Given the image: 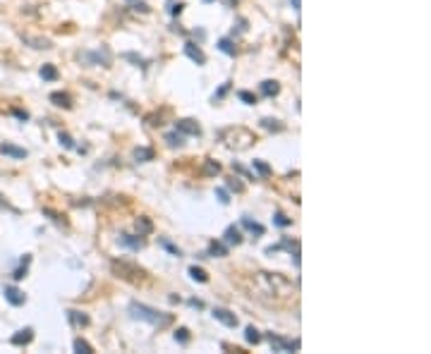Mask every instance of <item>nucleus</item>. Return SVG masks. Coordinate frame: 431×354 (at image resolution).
Returning <instances> with one entry per match:
<instances>
[{"label": "nucleus", "mask_w": 431, "mask_h": 354, "mask_svg": "<svg viewBox=\"0 0 431 354\" xmlns=\"http://www.w3.org/2000/svg\"><path fill=\"white\" fill-rule=\"evenodd\" d=\"M127 311L134 321H144V323H149V326H154V328H165L173 323V316L170 314H163V311L154 309V307H147L141 301H132L127 307Z\"/></svg>", "instance_id": "obj_1"}, {"label": "nucleus", "mask_w": 431, "mask_h": 354, "mask_svg": "<svg viewBox=\"0 0 431 354\" xmlns=\"http://www.w3.org/2000/svg\"><path fill=\"white\" fill-rule=\"evenodd\" d=\"M110 271L115 273L118 278H122V280H129V282H137L141 280L147 273H144V268H139L137 264H129V261H110Z\"/></svg>", "instance_id": "obj_2"}, {"label": "nucleus", "mask_w": 431, "mask_h": 354, "mask_svg": "<svg viewBox=\"0 0 431 354\" xmlns=\"http://www.w3.org/2000/svg\"><path fill=\"white\" fill-rule=\"evenodd\" d=\"M268 342H271V349L273 352H297L300 349V340H285L283 335H278V333H268Z\"/></svg>", "instance_id": "obj_3"}, {"label": "nucleus", "mask_w": 431, "mask_h": 354, "mask_svg": "<svg viewBox=\"0 0 431 354\" xmlns=\"http://www.w3.org/2000/svg\"><path fill=\"white\" fill-rule=\"evenodd\" d=\"M79 58L89 65H103V67H108L110 65V50L106 48V45L99 48V50H91V53H82Z\"/></svg>", "instance_id": "obj_4"}, {"label": "nucleus", "mask_w": 431, "mask_h": 354, "mask_svg": "<svg viewBox=\"0 0 431 354\" xmlns=\"http://www.w3.org/2000/svg\"><path fill=\"white\" fill-rule=\"evenodd\" d=\"M175 132H180L182 136H202V127H199V122L197 120H177L175 122Z\"/></svg>", "instance_id": "obj_5"}, {"label": "nucleus", "mask_w": 431, "mask_h": 354, "mask_svg": "<svg viewBox=\"0 0 431 354\" xmlns=\"http://www.w3.org/2000/svg\"><path fill=\"white\" fill-rule=\"evenodd\" d=\"M213 318H216L218 323H223L225 328H237V316H235L232 311L223 309V307H216V309H213Z\"/></svg>", "instance_id": "obj_6"}, {"label": "nucleus", "mask_w": 431, "mask_h": 354, "mask_svg": "<svg viewBox=\"0 0 431 354\" xmlns=\"http://www.w3.org/2000/svg\"><path fill=\"white\" fill-rule=\"evenodd\" d=\"M3 294H5V299H8L12 307H22V304L27 301V294L19 290V287H15V285H5Z\"/></svg>", "instance_id": "obj_7"}, {"label": "nucleus", "mask_w": 431, "mask_h": 354, "mask_svg": "<svg viewBox=\"0 0 431 354\" xmlns=\"http://www.w3.org/2000/svg\"><path fill=\"white\" fill-rule=\"evenodd\" d=\"M184 55H187L192 63H197V65H206V55H204V50L197 43H192V41H187V43H184Z\"/></svg>", "instance_id": "obj_8"}, {"label": "nucleus", "mask_w": 431, "mask_h": 354, "mask_svg": "<svg viewBox=\"0 0 431 354\" xmlns=\"http://www.w3.org/2000/svg\"><path fill=\"white\" fill-rule=\"evenodd\" d=\"M0 154L3 156H10V158H15V161H22V158H27L29 151L27 148H19V146L10 144V141H3L0 144Z\"/></svg>", "instance_id": "obj_9"}, {"label": "nucleus", "mask_w": 431, "mask_h": 354, "mask_svg": "<svg viewBox=\"0 0 431 354\" xmlns=\"http://www.w3.org/2000/svg\"><path fill=\"white\" fill-rule=\"evenodd\" d=\"M31 340H34V328H24V330H17L15 335L10 337V342H12L15 347H27Z\"/></svg>", "instance_id": "obj_10"}, {"label": "nucleus", "mask_w": 431, "mask_h": 354, "mask_svg": "<svg viewBox=\"0 0 431 354\" xmlns=\"http://www.w3.org/2000/svg\"><path fill=\"white\" fill-rule=\"evenodd\" d=\"M120 246H127V249H132V251H139L141 246H144V239H141V235H120Z\"/></svg>", "instance_id": "obj_11"}, {"label": "nucleus", "mask_w": 431, "mask_h": 354, "mask_svg": "<svg viewBox=\"0 0 431 354\" xmlns=\"http://www.w3.org/2000/svg\"><path fill=\"white\" fill-rule=\"evenodd\" d=\"M225 244H230V246H240L242 244V239H245V237H242V230H240V227H235V225H228L225 227Z\"/></svg>", "instance_id": "obj_12"}, {"label": "nucleus", "mask_w": 431, "mask_h": 354, "mask_svg": "<svg viewBox=\"0 0 431 354\" xmlns=\"http://www.w3.org/2000/svg\"><path fill=\"white\" fill-rule=\"evenodd\" d=\"M24 43H29L31 48H36V50H48V48H53V41L51 38H41V36H22Z\"/></svg>", "instance_id": "obj_13"}, {"label": "nucleus", "mask_w": 431, "mask_h": 354, "mask_svg": "<svg viewBox=\"0 0 431 354\" xmlns=\"http://www.w3.org/2000/svg\"><path fill=\"white\" fill-rule=\"evenodd\" d=\"M51 100H53L58 108H67V110L72 108V96L67 91H53L51 93Z\"/></svg>", "instance_id": "obj_14"}, {"label": "nucleus", "mask_w": 431, "mask_h": 354, "mask_svg": "<svg viewBox=\"0 0 431 354\" xmlns=\"http://www.w3.org/2000/svg\"><path fill=\"white\" fill-rule=\"evenodd\" d=\"M67 321H70V323H72L74 328H86L89 323H91L86 314H82V311H74V309L67 311Z\"/></svg>", "instance_id": "obj_15"}, {"label": "nucleus", "mask_w": 431, "mask_h": 354, "mask_svg": "<svg viewBox=\"0 0 431 354\" xmlns=\"http://www.w3.org/2000/svg\"><path fill=\"white\" fill-rule=\"evenodd\" d=\"M259 91H261V96H266V98H273L280 93V84L273 82V79H266V82L259 84Z\"/></svg>", "instance_id": "obj_16"}, {"label": "nucleus", "mask_w": 431, "mask_h": 354, "mask_svg": "<svg viewBox=\"0 0 431 354\" xmlns=\"http://www.w3.org/2000/svg\"><path fill=\"white\" fill-rule=\"evenodd\" d=\"M154 148H149V146H137L134 148V161L137 163H149V161H154Z\"/></svg>", "instance_id": "obj_17"}, {"label": "nucleus", "mask_w": 431, "mask_h": 354, "mask_svg": "<svg viewBox=\"0 0 431 354\" xmlns=\"http://www.w3.org/2000/svg\"><path fill=\"white\" fill-rule=\"evenodd\" d=\"M242 227H247L249 232H254V235H264L266 232V227L261 223H257V220H252L249 216H242Z\"/></svg>", "instance_id": "obj_18"}, {"label": "nucleus", "mask_w": 431, "mask_h": 354, "mask_svg": "<svg viewBox=\"0 0 431 354\" xmlns=\"http://www.w3.org/2000/svg\"><path fill=\"white\" fill-rule=\"evenodd\" d=\"M41 79H43V82H55V79H58V77H60V72H58V67H55V65H43V67H41Z\"/></svg>", "instance_id": "obj_19"}, {"label": "nucleus", "mask_w": 431, "mask_h": 354, "mask_svg": "<svg viewBox=\"0 0 431 354\" xmlns=\"http://www.w3.org/2000/svg\"><path fill=\"white\" fill-rule=\"evenodd\" d=\"M206 256H216V259L228 256V244H223V242H216V239H213L211 244H209V254Z\"/></svg>", "instance_id": "obj_20"}, {"label": "nucleus", "mask_w": 431, "mask_h": 354, "mask_svg": "<svg viewBox=\"0 0 431 354\" xmlns=\"http://www.w3.org/2000/svg\"><path fill=\"white\" fill-rule=\"evenodd\" d=\"M259 125L264 129H268V132H283L285 129V125L280 122V120H275V118H264V120H259Z\"/></svg>", "instance_id": "obj_21"}, {"label": "nucleus", "mask_w": 431, "mask_h": 354, "mask_svg": "<svg viewBox=\"0 0 431 354\" xmlns=\"http://www.w3.org/2000/svg\"><path fill=\"white\" fill-rule=\"evenodd\" d=\"M216 48H218L220 53L230 55V58H235V55H237V48H235V43H232L230 38H220L218 43H216Z\"/></svg>", "instance_id": "obj_22"}, {"label": "nucleus", "mask_w": 431, "mask_h": 354, "mask_svg": "<svg viewBox=\"0 0 431 354\" xmlns=\"http://www.w3.org/2000/svg\"><path fill=\"white\" fill-rule=\"evenodd\" d=\"M204 175H206V177H216V175H220V163L218 161L206 158V161H204Z\"/></svg>", "instance_id": "obj_23"}, {"label": "nucleus", "mask_w": 431, "mask_h": 354, "mask_svg": "<svg viewBox=\"0 0 431 354\" xmlns=\"http://www.w3.org/2000/svg\"><path fill=\"white\" fill-rule=\"evenodd\" d=\"M158 246H161V249H165L168 254H173V256H182V249H180L177 244H173L170 239H165V237H158Z\"/></svg>", "instance_id": "obj_24"}, {"label": "nucleus", "mask_w": 431, "mask_h": 354, "mask_svg": "<svg viewBox=\"0 0 431 354\" xmlns=\"http://www.w3.org/2000/svg\"><path fill=\"white\" fill-rule=\"evenodd\" d=\"M31 264V256L24 254V259L19 261V268H15V273H12V278L15 280H22V278H27V266Z\"/></svg>", "instance_id": "obj_25"}, {"label": "nucleus", "mask_w": 431, "mask_h": 354, "mask_svg": "<svg viewBox=\"0 0 431 354\" xmlns=\"http://www.w3.org/2000/svg\"><path fill=\"white\" fill-rule=\"evenodd\" d=\"M151 232H154V223H151V220L149 218H144V216H141V218L137 220V235H151Z\"/></svg>", "instance_id": "obj_26"}, {"label": "nucleus", "mask_w": 431, "mask_h": 354, "mask_svg": "<svg viewBox=\"0 0 431 354\" xmlns=\"http://www.w3.org/2000/svg\"><path fill=\"white\" fill-rule=\"evenodd\" d=\"M189 278L197 282H209V273L204 271V268H199V266H189Z\"/></svg>", "instance_id": "obj_27"}, {"label": "nucleus", "mask_w": 431, "mask_h": 354, "mask_svg": "<svg viewBox=\"0 0 431 354\" xmlns=\"http://www.w3.org/2000/svg\"><path fill=\"white\" fill-rule=\"evenodd\" d=\"M245 340H247L249 345H259V342H261V333H259L254 326H247V330H245Z\"/></svg>", "instance_id": "obj_28"}, {"label": "nucleus", "mask_w": 431, "mask_h": 354, "mask_svg": "<svg viewBox=\"0 0 431 354\" xmlns=\"http://www.w3.org/2000/svg\"><path fill=\"white\" fill-rule=\"evenodd\" d=\"M165 141H168L170 148H180V146L184 144V136L180 134V132H170V134H165Z\"/></svg>", "instance_id": "obj_29"}, {"label": "nucleus", "mask_w": 431, "mask_h": 354, "mask_svg": "<svg viewBox=\"0 0 431 354\" xmlns=\"http://www.w3.org/2000/svg\"><path fill=\"white\" fill-rule=\"evenodd\" d=\"M72 347H74V352H79V354H93V347L86 340H82V337H77L72 342Z\"/></svg>", "instance_id": "obj_30"}, {"label": "nucleus", "mask_w": 431, "mask_h": 354, "mask_svg": "<svg viewBox=\"0 0 431 354\" xmlns=\"http://www.w3.org/2000/svg\"><path fill=\"white\" fill-rule=\"evenodd\" d=\"M252 168H254L261 177H271V173H273V170H271V165L264 163V161H252Z\"/></svg>", "instance_id": "obj_31"}, {"label": "nucleus", "mask_w": 431, "mask_h": 354, "mask_svg": "<svg viewBox=\"0 0 431 354\" xmlns=\"http://www.w3.org/2000/svg\"><path fill=\"white\" fill-rule=\"evenodd\" d=\"M273 225H278V227H290V225H293V218H288L285 213L275 211V213H273Z\"/></svg>", "instance_id": "obj_32"}, {"label": "nucleus", "mask_w": 431, "mask_h": 354, "mask_svg": "<svg viewBox=\"0 0 431 354\" xmlns=\"http://www.w3.org/2000/svg\"><path fill=\"white\" fill-rule=\"evenodd\" d=\"M189 340H192V335H189V330H187V328H177V330H175V342H180V345H189Z\"/></svg>", "instance_id": "obj_33"}, {"label": "nucleus", "mask_w": 431, "mask_h": 354, "mask_svg": "<svg viewBox=\"0 0 431 354\" xmlns=\"http://www.w3.org/2000/svg\"><path fill=\"white\" fill-rule=\"evenodd\" d=\"M237 98L242 100V103H247V106H254V103H257V96H254V93H252V91H237Z\"/></svg>", "instance_id": "obj_34"}, {"label": "nucleus", "mask_w": 431, "mask_h": 354, "mask_svg": "<svg viewBox=\"0 0 431 354\" xmlns=\"http://www.w3.org/2000/svg\"><path fill=\"white\" fill-rule=\"evenodd\" d=\"M58 139H60V144H63L65 148H70V151H72V148H77V146H74V139L67 134V132H58Z\"/></svg>", "instance_id": "obj_35"}, {"label": "nucleus", "mask_w": 431, "mask_h": 354, "mask_svg": "<svg viewBox=\"0 0 431 354\" xmlns=\"http://www.w3.org/2000/svg\"><path fill=\"white\" fill-rule=\"evenodd\" d=\"M122 58L129 60V63H137V67H147V60H144V58H139L137 53H125Z\"/></svg>", "instance_id": "obj_36"}, {"label": "nucleus", "mask_w": 431, "mask_h": 354, "mask_svg": "<svg viewBox=\"0 0 431 354\" xmlns=\"http://www.w3.org/2000/svg\"><path fill=\"white\" fill-rule=\"evenodd\" d=\"M228 189H232V191H237V194H242V191H245V184H242L237 177H230V180H228Z\"/></svg>", "instance_id": "obj_37"}, {"label": "nucleus", "mask_w": 431, "mask_h": 354, "mask_svg": "<svg viewBox=\"0 0 431 354\" xmlns=\"http://www.w3.org/2000/svg\"><path fill=\"white\" fill-rule=\"evenodd\" d=\"M127 3H132V5H134L132 10H137V12H144V15H147L149 10H151L147 3H144V0H127Z\"/></svg>", "instance_id": "obj_38"}, {"label": "nucleus", "mask_w": 431, "mask_h": 354, "mask_svg": "<svg viewBox=\"0 0 431 354\" xmlns=\"http://www.w3.org/2000/svg\"><path fill=\"white\" fill-rule=\"evenodd\" d=\"M216 196H218L220 204H230V194H228L225 187H218V189H216Z\"/></svg>", "instance_id": "obj_39"}, {"label": "nucleus", "mask_w": 431, "mask_h": 354, "mask_svg": "<svg viewBox=\"0 0 431 354\" xmlns=\"http://www.w3.org/2000/svg\"><path fill=\"white\" fill-rule=\"evenodd\" d=\"M228 91H230V82H225V84H223V86H220L218 91H216V93H213V103H216V100H220V98H223V96H225Z\"/></svg>", "instance_id": "obj_40"}, {"label": "nucleus", "mask_w": 431, "mask_h": 354, "mask_svg": "<svg viewBox=\"0 0 431 354\" xmlns=\"http://www.w3.org/2000/svg\"><path fill=\"white\" fill-rule=\"evenodd\" d=\"M43 216H51V220H53V223H58V225H60V223H65L63 216H60V213H55V211H51V209H43Z\"/></svg>", "instance_id": "obj_41"}, {"label": "nucleus", "mask_w": 431, "mask_h": 354, "mask_svg": "<svg viewBox=\"0 0 431 354\" xmlns=\"http://www.w3.org/2000/svg\"><path fill=\"white\" fill-rule=\"evenodd\" d=\"M170 5H173V8L168 10V12H170V15H173V17H177V15H180V12H182V8H184V3H173V0H170Z\"/></svg>", "instance_id": "obj_42"}, {"label": "nucleus", "mask_w": 431, "mask_h": 354, "mask_svg": "<svg viewBox=\"0 0 431 354\" xmlns=\"http://www.w3.org/2000/svg\"><path fill=\"white\" fill-rule=\"evenodd\" d=\"M232 170H235V173H240V175H245L247 180H252V175H249V170H245V168H242V165H240L237 161H232Z\"/></svg>", "instance_id": "obj_43"}, {"label": "nucleus", "mask_w": 431, "mask_h": 354, "mask_svg": "<svg viewBox=\"0 0 431 354\" xmlns=\"http://www.w3.org/2000/svg\"><path fill=\"white\" fill-rule=\"evenodd\" d=\"M12 115H15V118H17V120H22V122H27V120H29V113H27V110H19V108H15V110H12Z\"/></svg>", "instance_id": "obj_44"}, {"label": "nucleus", "mask_w": 431, "mask_h": 354, "mask_svg": "<svg viewBox=\"0 0 431 354\" xmlns=\"http://www.w3.org/2000/svg\"><path fill=\"white\" fill-rule=\"evenodd\" d=\"M187 304H189L192 309H204V301H202V299H189Z\"/></svg>", "instance_id": "obj_45"}, {"label": "nucleus", "mask_w": 431, "mask_h": 354, "mask_svg": "<svg viewBox=\"0 0 431 354\" xmlns=\"http://www.w3.org/2000/svg\"><path fill=\"white\" fill-rule=\"evenodd\" d=\"M0 209H8V211H12V213H17V209H12V206H10L8 201L3 199V194H0Z\"/></svg>", "instance_id": "obj_46"}, {"label": "nucleus", "mask_w": 431, "mask_h": 354, "mask_svg": "<svg viewBox=\"0 0 431 354\" xmlns=\"http://www.w3.org/2000/svg\"><path fill=\"white\" fill-rule=\"evenodd\" d=\"M290 3H293V10H297V12H300V3H302V0H290Z\"/></svg>", "instance_id": "obj_47"}, {"label": "nucleus", "mask_w": 431, "mask_h": 354, "mask_svg": "<svg viewBox=\"0 0 431 354\" xmlns=\"http://www.w3.org/2000/svg\"><path fill=\"white\" fill-rule=\"evenodd\" d=\"M204 3H211V0H204Z\"/></svg>", "instance_id": "obj_48"}]
</instances>
